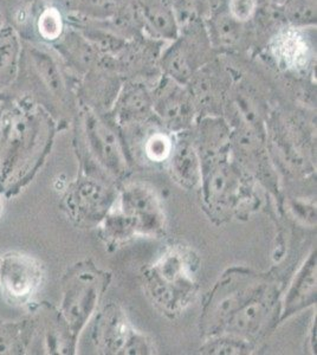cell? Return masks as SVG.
Wrapping results in <instances>:
<instances>
[{
  "label": "cell",
  "instance_id": "1",
  "mask_svg": "<svg viewBox=\"0 0 317 355\" xmlns=\"http://www.w3.org/2000/svg\"><path fill=\"white\" fill-rule=\"evenodd\" d=\"M198 268L197 254L187 246H169L146 271L149 297L165 314L185 311L197 294Z\"/></svg>",
  "mask_w": 317,
  "mask_h": 355
},
{
  "label": "cell",
  "instance_id": "2",
  "mask_svg": "<svg viewBox=\"0 0 317 355\" xmlns=\"http://www.w3.org/2000/svg\"><path fill=\"white\" fill-rule=\"evenodd\" d=\"M204 162H201V182L209 207L221 214L234 210L245 190L239 171L229 162L226 152L209 155Z\"/></svg>",
  "mask_w": 317,
  "mask_h": 355
},
{
  "label": "cell",
  "instance_id": "3",
  "mask_svg": "<svg viewBox=\"0 0 317 355\" xmlns=\"http://www.w3.org/2000/svg\"><path fill=\"white\" fill-rule=\"evenodd\" d=\"M96 343L107 354H149L151 341L135 331L127 315L117 304L102 311L96 326Z\"/></svg>",
  "mask_w": 317,
  "mask_h": 355
},
{
  "label": "cell",
  "instance_id": "4",
  "mask_svg": "<svg viewBox=\"0 0 317 355\" xmlns=\"http://www.w3.org/2000/svg\"><path fill=\"white\" fill-rule=\"evenodd\" d=\"M119 210L130 222L135 234L157 236L165 229V214L157 191L144 182L123 187Z\"/></svg>",
  "mask_w": 317,
  "mask_h": 355
},
{
  "label": "cell",
  "instance_id": "5",
  "mask_svg": "<svg viewBox=\"0 0 317 355\" xmlns=\"http://www.w3.org/2000/svg\"><path fill=\"white\" fill-rule=\"evenodd\" d=\"M264 283L255 275L233 272L218 286L209 302L207 324L211 331H221L230 316L237 311Z\"/></svg>",
  "mask_w": 317,
  "mask_h": 355
},
{
  "label": "cell",
  "instance_id": "6",
  "mask_svg": "<svg viewBox=\"0 0 317 355\" xmlns=\"http://www.w3.org/2000/svg\"><path fill=\"white\" fill-rule=\"evenodd\" d=\"M275 303V293L268 284H263L237 311H234L223 327L228 335L249 343L268 322Z\"/></svg>",
  "mask_w": 317,
  "mask_h": 355
},
{
  "label": "cell",
  "instance_id": "7",
  "mask_svg": "<svg viewBox=\"0 0 317 355\" xmlns=\"http://www.w3.org/2000/svg\"><path fill=\"white\" fill-rule=\"evenodd\" d=\"M271 50L286 68H305L309 62V46L302 33L295 28H285L277 33L271 43Z\"/></svg>",
  "mask_w": 317,
  "mask_h": 355
},
{
  "label": "cell",
  "instance_id": "8",
  "mask_svg": "<svg viewBox=\"0 0 317 355\" xmlns=\"http://www.w3.org/2000/svg\"><path fill=\"white\" fill-rule=\"evenodd\" d=\"M316 300V256L303 264L285 299L284 316L300 311Z\"/></svg>",
  "mask_w": 317,
  "mask_h": 355
},
{
  "label": "cell",
  "instance_id": "9",
  "mask_svg": "<svg viewBox=\"0 0 317 355\" xmlns=\"http://www.w3.org/2000/svg\"><path fill=\"white\" fill-rule=\"evenodd\" d=\"M5 287L15 296H24L33 293L38 286L40 271L33 261L26 257H12L5 262L3 271Z\"/></svg>",
  "mask_w": 317,
  "mask_h": 355
},
{
  "label": "cell",
  "instance_id": "10",
  "mask_svg": "<svg viewBox=\"0 0 317 355\" xmlns=\"http://www.w3.org/2000/svg\"><path fill=\"white\" fill-rule=\"evenodd\" d=\"M171 170L181 186L191 189L201 182V160L189 146H178L171 154Z\"/></svg>",
  "mask_w": 317,
  "mask_h": 355
},
{
  "label": "cell",
  "instance_id": "11",
  "mask_svg": "<svg viewBox=\"0 0 317 355\" xmlns=\"http://www.w3.org/2000/svg\"><path fill=\"white\" fill-rule=\"evenodd\" d=\"M249 349V343L246 341L229 335L226 338L221 336L218 339L211 340L203 348V352L211 354H243L248 353Z\"/></svg>",
  "mask_w": 317,
  "mask_h": 355
},
{
  "label": "cell",
  "instance_id": "12",
  "mask_svg": "<svg viewBox=\"0 0 317 355\" xmlns=\"http://www.w3.org/2000/svg\"><path fill=\"white\" fill-rule=\"evenodd\" d=\"M172 140L164 133L153 134L145 144L146 157L153 162L167 160L173 152Z\"/></svg>",
  "mask_w": 317,
  "mask_h": 355
},
{
  "label": "cell",
  "instance_id": "13",
  "mask_svg": "<svg viewBox=\"0 0 317 355\" xmlns=\"http://www.w3.org/2000/svg\"><path fill=\"white\" fill-rule=\"evenodd\" d=\"M62 19L55 8L46 10L40 19V31L46 40H55L62 33Z\"/></svg>",
  "mask_w": 317,
  "mask_h": 355
},
{
  "label": "cell",
  "instance_id": "14",
  "mask_svg": "<svg viewBox=\"0 0 317 355\" xmlns=\"http://www.w3.org/2000/svg\"><path fill=\"white\" fill-rule=\"evenodd\" d=\"M230 6L233 16L236 17L238 21H246L252 16L256 8V0H231Z\"/></svg>",
  "mask_w": 317,
  "mask_h": 355
},
{
  "label": "cell",
  "instance_id": "15",
  "mask_svg": "<svg viewBox=\"0 0 317 355\" xmlns=\"http://www.w3.org/2000/svg\"><path fill=\"white\" fill-rule=\"evenodd\" d=\"M1 210H3V205H1V202H0V214H1Z\"/></svg>",
  "mask_w": 317,
  "mask_h": 355
}]
</instances>
